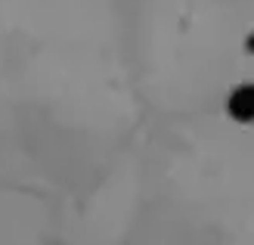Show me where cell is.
<instances>
[{
	"mask_svg": "<svg viewBox=\"0 0 254 245\" xmlns=\"http://www.w3.org/2000/svg\"><path fill=\"white\" fill-rule=\"evenodd\" d=\"M230 109L236 118H242V121H251L254 118V87L245 84V87H239L233 99H230Z\"/></svg>",
	"mask_w": 254,
	"mask_h": 245,
	"instance_id": "6da1fadb",
	"label": "cell"
}]
</instances>
